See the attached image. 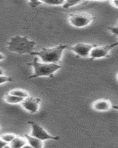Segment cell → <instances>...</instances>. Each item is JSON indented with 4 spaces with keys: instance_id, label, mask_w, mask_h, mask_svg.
I'll return each instance as SVG.
<instances>
[{
    "instance_id": "26",
    "label": "cell",
    "mask_w": 118,
    "mask_h": 148,
    "mask_svg": "<svg viewBox=\"0 0 118 148\" xmlns=\"http://www.w3.org/2000/svg\"><path fill=\"white\" fill-rule=\"evenodd\" d=\"M95 1H97V2H104V1H107V0H95Z\"/></svg>"
},
{
    "instance_id": "27",
    "label": "cell",
    "mask_w": 118,
    "mask_h": 148,
    "mask_svg": "<svg viewBox=\"0 0 118 148\" xmlns=\"http://www.w3.org/2000/svg\"><path fill=\"white\" fill-rule=\"evenodd\" d=\"M117 80H118V74H117Z\"/></svg>"
},
{
    "instance_id": "19",
    "label": "cell",
    "mask_w": 118,
    "mask_h": 148,
    "mask_svg": "<svg viewBox=\"0 0 118 148\" xmlns=\"http://www.w3.org/2000/svg\"><path fill=\"white\" fill-rule=\"evenodd\" d=\"M108 30L112 34L115 36H118V25L117 26H114V27H110Z\"/></svg>"
},
{
    "instance_id": "21",
    "label": "cell",
    "mask_w": 118,
    "mask_h": 148,
    "mask_svg": "<svg viewBox=\"0 0 118 148\" xmlns=\"http://www.w3.org/2000/svg\"><path fill=\"white\" fill-rule=\"evenodd\" d=\"M111 4L115 8H118V0H111Z\"/></svg>"
},
{
    "instance_id": "2",
    "label": "cell",
    "mask_w": 118,
    "mask_h": 148,
    "mask_svg": "<svg viewBox=\"0 0 118 148\" xmlns=\"http://www.w3.org/2000/svg\"><path fill=\"white\" fill-rule=\"evenodd\" d=\"M28 64L34 68V74L31 75L29 79H34L39 76L53 77L54 74L58 70L62 68V66L57 63H46L39 62V59L37 57L34 58V60Z\"/></svg>"
},
{
    "instance_id": "3",
    "label": "cell",
    "mask_w": 118,
    "mask_h": 148,
    "mask_svg": "<svg viewBox=\"0 0 118 148\" xmlns=\"http://www.w3.org/2000/svg\"><path fill=\"white\" fill-rule=\"evenodd\" d=\"M68 47L65 45H59L51 48H42L41 51L33 52L31 55L37 56L42 62L46 63H58L63 56L64 51Z\"/></svg>"
},
{
    "instance_id": "4",
    "label": "cell",
    "mask_w": 118,
    "mask_h": 148,
    "mask_svg": "<svg viewBox=\"0 0 118 148\" xmlns=\"http://www.w3.org/2000/svg\"><path fill=\"white\" fill-rule=\"evenodd\" d=\"M93 21V16L88 13H76L70 14L68 22L71 25L78 28L87 27Z\"/></svg>"
},
{
    "instance_id": "28",
    "label": "cell",
    "mask_w": 118,
    "mask_h": 148,
    "mask_svg": "<svg viewBox=\"0 0 118 148\" xmlns=\"http://www.w3.org/2000/svg\"><path fill=\"white\" fill-rule=\"evenodd\" d=\"M86 1H90V0H86Z\"/></svg>"
},
{
    "instance_id": "18",
    "label": "cell",
    "mask_w": 118,
    "mask_h": 148,
    "mask_svg": "<svg viewBox=\"0 0 118 148\" xmlns=\"http://www.w3.org/2000/svg\"><path fill=\"white\" fill-rule=\"evenodd\" d=\"M29 4L31 7H37L39 6L40 4H42L41 2V0H29Z\"/></svg>"
},
{
    "instance_id": "5",
    "label": "cell",
    "mask_w": 118,
    "mask_h": 148,
    "mask_svg": "<svg viewBox=\"0 0 118 148\" xmlns=\"http://www.w3.org/2000/svg\"><path fill=\"white\" fill-rule=\"evenodd\" d=\"M28 124L31 126V133L30 135L33 136H35L42 141H46V140H59V137L53 136L51 134H49L44 128L42 126L36 123L35 121H28Z\"/></svg>"
},
{
    "instance_id": "25",
    "label": "cell",
    "mask_w": 118,
    "mask_h": 148,
    "mask_svg": "<svg viewBox=\"0 0 118 148\" xmlns=\"http://www.w3.org/2000/svg\"><path fill=\"white\" fill-rule=\"evenodd\" d=\"M4 73H5L4 72V70L0 67V76H1V75H4Z\"/></svg>"
},
{
    "instance_id": "10",
    "label": "cell",
    "mask_w": 118,
    "mask_h": 148,
    "mask_svg": "<svg viewBox=\"0 0 118 148\" xmlns=\"http://www.w3.org/2000/svg\"><path fill=\"white\" fill-rule=\"evenodd\" d=\"M25 138H26L28 141V144L30 146V147L34 148H42L44 146V143L42 140L37 138L35 136H33L31 135H25Z\"/></svg>"
},
{
    "instance_id": "7",
    "label": "cell",
    "mask_w": 118,
    "mask_h": 148,
    "mask_svg": "<svg viewBox=\"0 0 118 148\" xmlns=\"http://www.w3.org/2000/svg\"><path fill=\"white\" fill-rule=\"evenodd\" d=\"M94 47L95 46L91 44L80 42V43H77V44L73 45L71 49L74 53H76L79 56L86 58L89 57L90 53Z\"/></svg>"
},
{
    "instance_id": "17",
    "label": "cell",
    "mask_w": 118,
    "mask_h": 148,
    "mask_svg": "<svg viewBox=\"0 0 118 148\" xmlns=\"http://www.w3.org/2000/svg\"><path fill=\"white\" fill-rule=\"evenodd\" d=\"M12 79L10 77H8L7 76H5V75H1L0 76V84H5L6 82H11Z\"/></svg>"
},
{
    "instance_id": "8",
    "label": "cell",
    "mask_w": 118,
    "mask_h": 148,
    "mask_svg": "<svg viewBox=\"0 0 118 148\" xmlns=\"http://www.w3.org/2000/svg\"><path fill=\"white\" fill-rule=\"evenodd\" d=\"M111 50V49L110 48L108 45L95 46L90 53L89 57L92 59L108 57V56H109Z\"/></svg>"
},
{
    "instance_id": "23",
    "label": "cell",
    "mask_w": 118,
    "mask_h": 148,
    "mask_svg": "<svg viewBox=\"0 0 118 148\" xmlns=\"http://www.w3.org/2000/svg\"><path fill=\"white\" fill-rule=\"evenodd\" d=\"M5 56L3 55V54L2 53H0V61H2V60H3V59H5Z\"/></svg>"
},
{
    "instance_id": "14",
    "label": "cell",
    "mask_w": 118,
    "mask_h": 148,
    "mask_svg": "<svg viewBox=\"0 0 118 148\" xmlns=\"http://www.w3.org/2000/svg\"><path fill=\"white\" fill-rule=\"evenodd\" d=\"M83 1L84 0H66L64 5H63V7L64 8H70L81 4Z\"/></svg>"
},
{
    "instance_id": "6",
    "label": "cell",
    "mask_w": 118,
    "mask_h": 148,
    "mask_svg": "<svg viewBox=\"0 0 118 148\" xmlns=\"http://www.w3.org/2000/svg\"><path fill=\"white\" fill-rule=\"evenodd\" d=\"M41 99L39 98L28 96L25 98L21 103L22 108L30 113H36L39 110Z\"/></svg>"
},
{
    "instance_id": "11",
    "label": "cell",
    "mask_w": 118,
    "mask_h": 148,
    "mask_svg": "<svg viewBox=\"0 0 118 148\" xmlns=\"http://www.w3.org/2000/svg\"><path fill=\"white\" fill-rule=\"evenodd\" d=\"M28 144V141L26 138L16 136L13 141L8 144V146L11 148H21L25 147Z\"/></svg>"
},
{
    "instance_id": "12",
    "label": "cell",
    "mask_w": 118,
    "mask_h": 148,
    "mask_svg": "<svg viewBox=\"0 0 118 148\" xmlns=\"http://www.w3.org/2000/svg\"><path fill=\"white\" fill-rule=\"evenodd\" d=\"M23 98L19 97V96H15V95L10 94V93H8V94L5 95V96L4 97V100L6 103L10 104H20L22 103V101H23Z\"/></svg>"
},
{
    "instance_id": "24",
    "label": "cell",
    "mask_w": 118,
    "mask_h": 148,
    "mask_svg": "<svg viewBox=\"0 0 118 148\" xmlns=\"http://www.w3.org/2000/svg\"><path fill=\"white\" fill-rule=\"evenodd\" d=\"M112 108L116 110H118V104H115V105H112Z\"/></svg>"
},
{
    "instance_id": "20",
    "label": "cell",
    "mask_w": 118,
    "mask_h": 148,
    "mask_svg": "<svg viewBox=\"0 0 118 148\" xmlns=\"http://www.w3.org/2000/svg\"><path fill=\"white\" fill-rule=\"evenodd\" d=\"M8 144L6 143L5 141H4L2 138H0V148H2V147H6L8 146ZM9 147V146H8Z\"/></svg>"
},
{
    "instance_id": "15",
    "label": "cell",
    "mask_w": 118,
    "mask_h": 148,
    "mask_svg": "<svg viewBox=\"0 0 118 148\" xmlns=\"http://www.w3.org/2000/svg\"><path fill=\"white\" fill-rule=\"evenodd\" d=\"M66 0H41V2L48 5L54 6H63Z\"/></svg>"
},
{
    "instance_id": "16",
    "label": "cell",
    "mask_w": 118,
    "mask_h": 148,
    "mask_svg": "<svg viewBox=\"0 0 118 148\" xmlns=\"http://www.w3.org/2000/svg\"><path fill=\"white\" fill-rule=\"evenodd\" d=\"M16 136H17L13 134V133H5V134H2V136H0V138H2L4 141H5L6 143L9 144L15 138Z\"/></svg>"
},
{
    "instance_id": "13",
    "label": "cell",
    "mask_w": 118,
    "mask_h": 148,
    "mask_svg": "<svg viewBox=\"0 0 118 148\" xmlns=\"http://www.w3.org/2000/svg\"><path fill=\"white\" fill-rule=\"evenodd\" d=\"M9 93L13 95H15V96H19V97L21 98H27L28 96H29V93L27 92V91L24 90H21V89H14L10 90L9 92Z\"/></svg>"
},
{
    "instance_id": "29",
    "label": "cell",
    "mask_w": 118,
    "mask_h": 148,
    "mask_svg": "<svg viewBox=\"0 0 118 148\" xmlns=\"http://www.w3.org/2000/svg\"><path fill=\"white\" fill-rule=\"evenodd\" d=\"M117 25H118V24H117Z\"/></svg>"
},
{
    "instance_id": "1",
    "label": "cell",
    "mask_w": 118,
    "mask_h": 148,
    "mask_svg": "<svg viewBox=\"0 0 118 148\" xmlns=\"http://www.w3.org/2000/svg\"><path fill=\"white\" fill-rule=\"evenodd\" d=\"M35 45L36 42L29 39L28 37L16 36L10 38L8 43V49L10 52L19 54H31L34 52Z\"/></svg>"
},
{
    "instance_id": "9",
    "label": "cell",
    "mask_w": 118,
    "mask_h": 148,
    "mask_svg": "<svg viewBox=\"0 0 118 148\" xmlns=\"http://www.w3.org/2000/svg\"><path fill=\"white\" fill-rule=\"evenodd\" d=\"M92 108L99 112H106L112 108V104L109 100L99 99L93 103Z\"/></svg>"
},
{
    "instance_id": "22",
    "label": "cell",
    "mask_w": 118,
    "mask_h": 148,
    "mask_svg": "<svg viewBox=\"0 0 118 148\" xmlns=\"http://www.w3.org/2000/svg\"><path fill=\"white\" fill-rule=\"evenodd\" d=\"M108 46H109V47L111 49H112L113 47H118V41L117 42H115V43H113V44L110 45H108Z\"/></svg>"
}]
</instances>
